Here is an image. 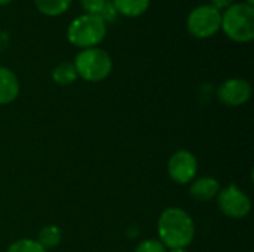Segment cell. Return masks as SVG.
<instances>
[{
  "label": "cell",
  "mask_w": 254,
  "mask_h": 252,
  "mask_svg": "<svg viewBox=\"0 0 254 252\" xmlns=\"http://www.w3.org/2000/svg\"><path fill=\"white\" fill-rule=\"evenodd\" d=\"M74 67L77 76L88 82H100L104 80L112 73V58L110 55L100 48H86L82 49L74 59Z\"/></svg>",
  "instance_id": "obj_4"
},
{
  "label": "cell",
  "mask_w": 254,
  "mask_h": 252,
  "mask_svg": "<svg viewBox=\"0 0 254 252\" xmlns=\"http://www.w3.org/2000/svg\"><path fill=\"white\" fill-rule=\"evenodd\" d=\"M118 13H124L128 16L141 15L147 7L150 0H112Z\"/></svg>",
  "instance_id": "obj_12"
},
{
  "label": "cell",
  "mask_w": 254,
  "mask_h": 252,
  "mask_svg": "<svg viewBox=\"0 0 254 252\" xmlns=\"http://www.w3.org/2000/svg\"><path fill=\"white\" fill-rule=\"evenodd\" d=\"M220 27L235 42H250L254 37V7L247 1L234 3L222 15Z\"/></svg>",
  "instance_id": "obj_2"
},
{
  "label": "cell",
  "mask_w": 254,
  "mask_h": 252,
  "mask_svg": "<svg viewBox=\"0 0 254 252\" xmlns=\"http://www.w3.org/2000/svg\"><path fill=\"white\" fill-rule=\"evenodd\" d=\"M217 206L223 215L234 220H241L250 214L252 199L238 186L231 184L225 189H220L217 195Z\"/></svg>",
  "instance_id": "obj_5"
},
{
  "label": "cell",
  "mask_w": 254,
  "mask_h": 252,
  "mask_svg": "<svg viewBox=\"0 0 254 252\" xmlns=\"http://www.w3.org/2000/svg\"><path fill=\"white\" fill-rule=\"evenodd\" d=\"M82 7L85 9V13H100V10L103 9L106 0H80Z\"/></svg>",
  "instance_id": "obj_18"
},
{
  "label": "cell",
  "mask_w": 254,
  "mask_h": 252,
  "mask_svg": "<svg viewBox=\"0 0 254 252\" xmlns=\"http://www.w3.org/2000/svg\"><path fill=\"white\" fill-rule=\"evenodd\" d=\"M106 22L97 13H83L74 18L67 30L68 40L79 48H95L106 36Z\"/></svg>",
  "instance_id": "obj_3"
},
{
  "label": "cell",
  "mask_w": 254,
  "mask_h": 252,
  "mask_svg": "<svg viewBox=\"0 0 254 252\" xmlns=\"http://www.w3.org/2000/svg\"><path fill=\"white\" fill-rule=\"evenodd\" d=\"M222 13L211 4H201L195 7L188 16V30L196 37H210L219 31Z\"/></svg>",
  "instance_id": "obj_6"
},
{
  "label": "cell",
  "mask_w": 254,
  "mask_h": 252,
  "mask_svg": "<svg viewBox=\"0 0 254 252\" xmlns=\"http://www.w3.org/2000/svg\"><path fill=\"white\" fill-rule=\"evenodd\" d=\"M247 3H249V4H253L254 0H247Z\"/></svg>",
  "instance_id": "obj_22"
},
{
  "label": "cell",
  "mask_w": 254,
  "mask_h": 252,
  "mask_svg": "<svg viewBox=\"0 0 254 252\" xmlns=\"http://www.w3.org/2000/svg\"><path fill=\"white\" fill-rule=\"evenodd\" d=\"M196 227L192 217L182 208L171 206L162 211L158 220L159 242L167 250L186 248L195 239Z\"/></svg>",
  "instance_id": "obj_1"
},
{
  "label": "cell",
  "mask_w": 254,
  "mask_h": 252,
  "mask_svg": "<svg viewBox=\"0 0 254 252\" xmlns=\"http://www.w3.org/2000/svg\"><path fill=\"white\" fill-rule=\"evenodd\" d=\"M167 252H188L186 248H176V250H168Z\"/></svg>",
  "instance_id": "obj_20"
},
{
  "label": "cell",
  "mask_w": 254,
  "mask_h": 252,
  "mask_svg": "<svg viewBox=\"0 0 254 252\" xmlns=\"http://www.w3.org/2000/svg\"><path fill=\"white\" fill-rule=\"evenodd\" d=\"M6 252H48L36 239H19L9 245Z\"/></svg>",
  "instance_id": "obj_15"
},
{
  "label": "cell",
  "mask_w": 254,
  "mask_h": 252,
  "mask_svg": "<svg viewBox=\"0 0 254 252\" xmlns=\"http://www.w3.org/2000/svg\"><path fill=\"white\" fill-rule=\"evenodd\" d=\"M220 189V183L214 177H201L190 183L189 193L198 202H210L217 198Z\"/></svg>",
  "instance_id": "obj_9"
},
{
  "label": "cell",
  "mask_w": 254,
  "mask_h": 252,
  "mask_svg": "<svg viewBox=\"0 0 254 252\" xmlns=\"http://www.w3.org/2000/svg\"><path fill=\"white\" fill-rule=\"evenodd\" d=\"M7 1H10V0H0V4H4V3H7Z\"/></svg>",
  "instance_id": "obj_21"
},
{
  "label": "cell",
  "mask_w": 254,
  "mask_h": 252,
  "mask_svg": "<svg viewBox=\"0 0 254 252\" xmlns=\"http://www.w3.org/2000/svg\"><path fill=\"white\" fill-rule=\"evenodd\" d=\"M19 94V82L16 74L0 65V104H10Z\"/></svg>",
  "instance_id": "obj_10"
},
{
  "label": "cell",
  "mask_w": 254,
  "mask_h": 252,
  "mask_svg": "<svg viewBox=\"0 0 254 252\" xmlns=\"http://www.w3.org/2000/svg\"><path fill=\"white\" fill-rule=\"evenodd\" d=\"M61 238H63L61 229L55 224H49V226H45L43 229H40L36 241L48 251V250L57 248L61 244Z\"/></svg>",
  "instance_id": "obj_11"
},
{
  "label": "cell",
  "mask_w": 254,
  "mask_h": 252,
  "mask_svg": "<svg viewBox=\"0 0 254 252\" xmlns=\"http://www.w3.org/2000/svg\"><path fill=\"white\" fill-rule=\"evenodd\" d=\"M253 89L249 80L246 79H228L225 80L219 91H217V97L219 100L229 107H240L243 104H246L250 98H252Z\"/></svg>",
  "instance_id": "obj_8"
},
{
  "label": "cell",
  "mask_w": 254,
  "mask_h": 252,
  "mask_svg": "<svg viewBox=\"0 0 254 252\" xmlns=\"http://www.w3.org/2000/svg\"><path fill=\"white\" fill-rule=\"evenodd\" d=\"M39 10L46 15H58L68 9L71 0H34Z\"/></svg>",
  "instance_id": "obj_14"
},
{
  "label": "cell",
  "mask_w": 254,
  "mask_h": 252,
  "mask_svg": "<svg viewBox=\"0 0 254 252\" xmlns=\"http://www.w3.org/2000/svg\"><path fill=\"white\" fill-rule=\"evenodd\" d=\"M234 0H211V6H214L216 9H223V7H229L232 4Z\"/></svg>",
  "instance_id": "obj_19"
},
{
  "label": "cell",
  "mask_w": 254,
  "mask_h": 252,
  "mask_svg": "<svg viewBox=\"0 0 254 252\" xmlns=\"http://www.w3.org/2000/svg\"><path fill=\"white\" fill-rule=\"evenodd\" d=\"M52 79L58 85H70L77 79V71L73 62L64 61L60 62L54 70H52Z\"/></svg>",
  "instance_id": "obj_13"
},
{
  "label": "cell",
  "mask_w": 254,
  "mask_h": 252,
  "mask_svg": "<svg viewBox=\"0 0 254 252\" xmlns=\"http://www.w3.org/2000/svg\"><path fill=\"white\" fill-rule=\"evenodd\" d=\"M167 171L174 183L190 184L198 174V160L189 150H179L168 159Z\"/></svg>",
  "instance_id": "obj_7"
},
{
  "label": "cell",
  "mask_w": 254,
  "mask_h": 252,
  "mask_svg": "<svg viewBox=\"0 0 254 252\" xmlns=\"http://www.w3.org/2000/svg\"><path fill=\"white\" fill-rule=\"evenodd\" d=\"M168 250L159 242V239H146L140 242L134 252H167Z\"/></svg>",
  "instance_id": "obj_16"
},
{
  "label": "cell",
  "mask_w": 254,
  "mask_h": 252,
  "mask_svg": "<svg viewBox=\"0 0 254 252\" xmlns=\"http://www.w3.org/2000/svg\"><path fill=\"white\" fill-rule=\"evenodd\" d=\"M98 15L101 16V19H103L106 24H107V22H113V21L116 19V16H118V10H116L113 1H112V0H106V3H104V6H103V9L100 10Z\"/></svg>",
  "instance_id": "obj_17"
}]
</instances>
